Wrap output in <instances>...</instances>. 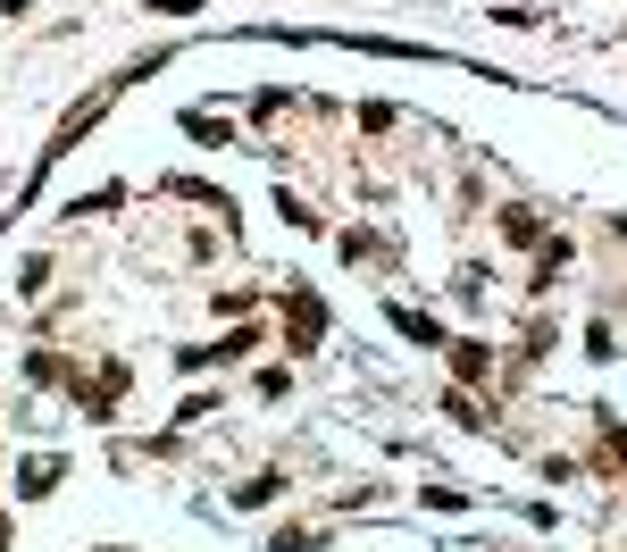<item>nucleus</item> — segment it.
Segmentation results:
<instances>
[{"label": "nucleus", "instance_id": "nucleus-1", "mask_svg": "<svg viewBox=\"0 0 627 552\" xmlns=\"http://www.w3.org/2000/svg\"><path fill=\"white\" fill-rule=\"evenodd\" d=\"M17 486H26V494H51V486H59V460H26V469H17Z\"/></svg>", "mask_w": 627, "mask_h": 552}, {"label": "nucleus", "instance_id": "nucleus-2", "mask_svg": "<svg viewBox=\"0 0 627 552\" xmlns=\"http://www.w3.org/2000/svg\"><path fill=\"white\" fill-rule=\"evenodd\" d=\"M318 327H327V310H318L310 293H301V302H293V335H301V343H318Z\"/></svg>", "mask_w": 627, "mask_h": 552}, {"label": "nucleus", "instance_id": "nucleus-3", "mask_svg": "<svg viewBox=\"0 0 627 552\" xmlns=\"http://www.w3.org/2000/svg\"><path fill=\"white\" fill-rule=\"evenodd\" d=\"M393 327H402L410 343H444V327H435V318H418V310H393Z\"/></svg>", "mask_w": 627, "mask_h": 552}, {"label": "nucleus", "instance_id": "nucleus-4", "mask_svg": "<svg viewBox=\"0 0 627 552\" xmlns=\"http://www.w3.org/2000/svg\"><path fill=\"white\" fill-rule=\"evenodd\" d=\"M151 9H159V17H193L201 0H151Z\"/></svg>", "mask_w": 627, "mask_h": 552}]
</instances>
